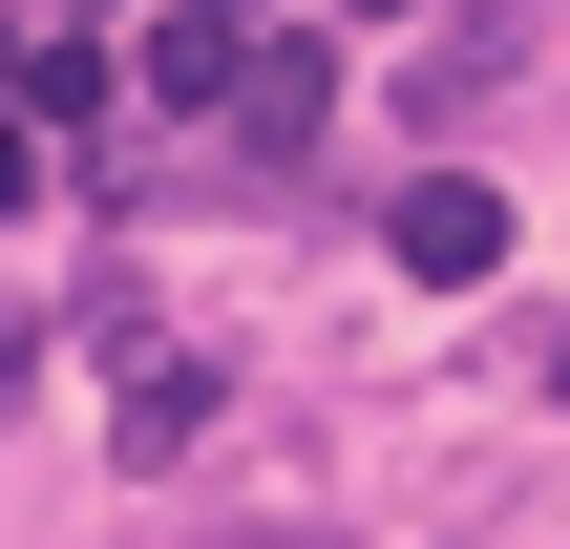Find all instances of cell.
<instances>
[{
	"instance_id": "5",
	"label": "cell",
	"mask_w": 570,
	"mask_h": 549,
	"mask_svg": "<svg viewBox=\"0 0 570 549\" xmlns=\"http://www.w3.org/2000/svg\"><path fill=\"white\" fill-rule=\"evenodd\" d=\"M317 127H338V63H317V42H254V85H233V148H254V169H296Z\"/></svg>"
},
{
	"instance_id": "10",
	"label": "cell",
	"mask_w": 570,
	"mask_h": 549,
	"mask_svg": "<svg viewBox=\"0 0 570 549\" xmlns=\"http://www.w3.org/2000/svg\"><path fill=\"white\" fill-rule=\"evenodd\" d=\"M233 21H254V0H233Z\"/></svg>"
},
{
	"instance_id": "7",
	"label": "cell",
	"mask_w": 570,
	"mask_h": 549,
	"mask_svg": "<svg viewBox=\"0 0 570 549\" xmlns=\"http://www.w3.org/2000/svg\"><path fill=\"white\" fill-rule=\"evenodd\" d=\"M550 423H570V339H550Z\"/></svg>"
},
{
	"instance_id": "3",
	"label": "cell",
	"mask_w": 570,
	"mask_h": 549,
	"mask_svg": "<svg viewBox=\"0 0 570 549\" xmlns=\"http://www.w3.org/2000/svg\"><path fill=\"white\" fill-rule=\"evenodd\" d=\"M212 402H233V360H190V339H127V402H106V444H127V465H190V444H212Z\"/></svg>"
},
{
	"instance_id": "9",
	"label": "cell",
	"mask_w": 570,
	"mask_h": 549,
	"mask_svg": "<svg viewBox=\"0 0 570 549\" xmlns=\"http://www.w3.org/2000/svg\"><path fill=\"white\" fill-rule=\"evenodd\" d=\"M63 21H106V0H63Z\"/></svg>"
},
{
	"instance_id": "1",
	"label": "cell",
	"mask_w": 570,
	"mask_h": 549,
	"mask_svg": "<svg viewBox=\"0 0 570 549\" xmlns=\"http://www.w3.org/2000/svg\"><path fill=\"white\" fill-rule=\"evenodd\" d=\"M127 85H148V127H233V85H254V21H233V0H169V21L127 42Z\"/></svg>"
},
{
	"instance_id": "4",
	"label": "cell",
	"mask_w": 570,
	"mask_h": 549,
	"mask_svg": "<svg viewBox=\"0 0 570 549\" xmlns=\"http://www.w3.org/2000/svg\"><path fill=\"white\" fill-rule=\"evenodd\" d=\"M106 85H127V42H85V21H21L0 42V106L21 127H106Z\"/></svg>"
},
{
	"instance_id": "8",
	"label": "cell",
	"mask_w": 570,
	"mask_h": 549,
	"mask_svg": "<svg viewBox=\"0 0 570 549\" xmlns=\"http://www.w3.org/2000/svg\"><path fill=\"white\" fill-rule=\"evenodd\" d=\"M338 21H402V0H338Z\"/></svg>"
},
{
	"instance_id": "2",
	"label": "cell",
	"mask_w": 570,
	"mask_h": 549,
	"mask_svg": "<svg viewBox=\"0 0 570 549\" xmlns=\"http://www.w3.org/2000/svg\"><path fill=\"white\" fill-rule=\"evenodd\" d=\"M381 254H402L423 296H465V275H508V190H487V169H423V190L381 212Z\"/></svg>"
},
{
	"instance_id": "6",
	"label": "cell",
	"mask_w": 570,
	"mask_h": 549,
	"mask_svg": "<svg viewBox=\"0 0 570 549\" xmlns=\"http://www.w3.org/2000/svg\"><path fill=\"white\" fill-rule=\"evenodd\" d=\"M21 190H42V127H21V106H0V212H21Z\"/></svg>"
}]
</instances>
